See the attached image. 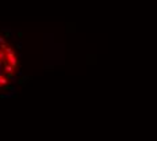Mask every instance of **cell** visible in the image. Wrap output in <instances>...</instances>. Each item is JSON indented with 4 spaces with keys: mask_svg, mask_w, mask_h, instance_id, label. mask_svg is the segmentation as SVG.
Instances as JSON below:
<instances>
[{
    "mask_svg": "<svg viewBox=\"0 0 157 141\" xmlns=\"http://www.w3.org/2000/svg\"><path fill=\"white\" fill-rule=\"evenodd\" d=\"M19 60L12 43L0 31V91H4L15 82Z\"/></svg>",
    "mask_w": 157,
    "mask_h": 141,
    "instance_id": "cell-1",
    "label": "cell"
}]
</instances>
